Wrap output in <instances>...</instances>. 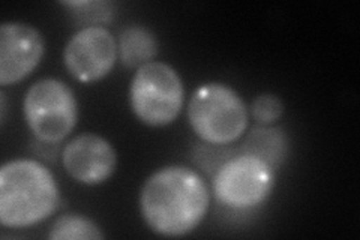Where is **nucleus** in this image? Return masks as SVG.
I'll list each match as a JSON object with an SVG mask.
<instances>
[{
  "instance_id": "obj_15",
  "label": "nucleus",
  "mask_w": 360,
  "mask_h": 240,
  "mask_svg": "<svg viewBox=\"0 0 360 240\" xmlns=\"http://www.w3.org/2000/svg\"><path fill=\"white\" fill-rule=\"evenodd\" d=\"M251 113L258 125L269 127V125L279 120L284 114V102L281 101L279 96L272 94L258 95L252 102Z\"/></svg>"
},
{
  "instance_id": "obj_5",
  "label": "nucleus",
  "mask_w": 360,
  "mask_h": 240,
  "mask_svg": "<svg viewBox=\"0 0 360 240\" xmlns=\"http://www.w3.org/2000/svg\"><path fill=\"white\" fill-rule=\"evenodd\" d=\"M22 113L35 139L60 143L78 120V102L72 89L56 78L33 83L22 101Z\"/></svg>"
},
{
  "instance_id": "obj_2",
  "label": "nucleus",
  "mask_w": 360,
  "mask_h": 240,
  "mask_svg": "<svg viewBox=\"0 0 360 240\" xmlns=\"http://www.w3.org/2000/svg\"><path fill=\"white\" fill-rule=\"evenodd\" d=\"M60 192L49 167L35 159H14L0 168V224L27 228L59 208Z\"/></svg>"
},
{
  "instance_id": "obj_1",
  "label": "nucleus",
  "mask_w": 360,
  "mask_h": 240,
  "mask_svg": "<svg viewBox=\"0 0 360 240\" xmlns=\"http://www.w3.org/2000/svg\"><path fill=\"white\" fill-rule=\"evenodd\" d=\"M210 194L205 179L185 165H168L148 177L140 192V212L152 232L186 236L206 218Z\"/></svg>"
},
{
  "instance_id": "obj_17",
  "label": "nucleus",
  "mask_w": 360,
  "mask_h": 240,
  "mask_svg": "<svg viewBox=\"0 0 360 240\" xmlns=\"http://www.w3.org/2000/svg\"><path fill=\"white\" fill-rule=\"evenodd\" d=\"M6 95L5 92H0V122H2V125L6 122Z\"/></svg>"
},
{
  "instance_id": "obj_3",
  "label": "nucleus",
  "mask_w": 360,
  "mask_h": 240,
  "mask_svg": "<svg viewBox=\"0 0 360 240\" xmlns=\"http://www.w3.org/2000/svg\"><path fill=\"white\" fill-rule=\"evenodd\" d=\"M189 125L201 141L229 146L248 128V107L234 89L224 83L200 86L188 106Z\"/></svg>"
},
{
  "instance_id": "obj_8",
  "label": "nucleus",
  "mask_w": 360,
  "mask_h": 240,
  "mask_svg": "<svg viewBox=\"0 0 360 240\" xmlns=\"http://www.w3.org/2000/svg\"><path fill=\"white\" fill-rule=\"evenodd\" d=\"M45 51L41 32L27 23L5 21L0 26V84H17L39 65Z\"/></svg>"
},
{
  "instance_id": "obj_12",
  "label": "nucleus",
  "mask_w": 360,
  "mask_h": 240,
  "mask_svg": "<svg viewBox=\"0 0 360 240\" xmlns=\"http://www.w3.org/2000/svg\"><path fill=\"white\" fill-rule=\"evenodd\" d=\"M105 236L96 222L80 213H65L54 221L50 240H103Z\"/></svg>"
},
{
  "instance_id": "obj_13",
  "label": "nucleus",
  "mask_w": 360,
  "mask_h": 240,
  "mask_svg": "<svg viewBox=\"0 0 360 240\" xmlns=\"http://www.w3.org/2000/svg\"><path fill=\"white\" fill-rule=\"evenodd\" d=\"M70 9V14L77 26L94 27L111 23L115 18V4L107 0H78V2H62Z\"/></svg>"
},
{
  "instance_id": "obj_14",
  "label": "nucleus",
  "mask_w": 360,
  "mask_h": 240,
  "mask_svg": "<svg viewBox=\"0 0 360 240\" xmlns=\"http://www.w3.org/2000/svg\"><path fill=\"white\" fill-rule=\"evenodd\" d=\"M234 155H238L236 149L221 144H209L205 141L198 143L193 149L194 163L212 177Z\"/></svg>"
},
{
  "instance_id": "obj_6",
  "label": "nucleus",
  "mask_w": 360,
  "mask_h": 240,
  "mask_svg": "<svg viewBox=\"0 0 360 240\" xmlns=\"http://www.w3.org/2000/svg\"><path fill=\"white\" fill-rule=\"evenodd\" d=\"M275 173L266 163L251 155L230 158L212 179L219 204L231 210H251L263 204L275 188Z\"/></svg>"
},
{
  "instance_id": "obj_9",
  "label": "nucleus",
  "mask_w": 360,
  "mask_h": 240,
  "mask_svg": "<svg viewBox=\"0 0 360 240\" xmlns=\"http://www.w3.org/2000/svg\"><path fill=\"white\" fill-rule=\"evenodd\" d=\"M62 165L66 175L78 184L101 185L116 171L117 153L104 137L84 132L63 147Z\"/></svg>"
},
{
  "instance_id": "obj_16",
  "label": "nucleus",
  "mask_w": 360,
  "mask_h": 240,
  "mask_svg": "<svg viewBox=\"0 0 360 240\" xmlns=\"http://www.w3.org/2000/svg\"><path fill=\"white\" fill-rule=\"evenodd\" d=\"M32 149L33 153L37 156L45 159V161L54 163L56 158L59 155V143H49V141H41L33 137L32 140Z\"/></svg>"
},
{
  "instance_id": "obj_10",
  "label": "nucleus",
  "mask_w": 360,
  "mask_h": 240,
  "mask_svg": "<svg viewBox=\"0 0 360 240\" xmlns=\"http://www.w3.org/2000/svg\"><path fill=\"white\" fill-rule=\"evenodd\" d=\"M290 141L285 131L279 127L258 125L246 135L240 153L251 155L266 163L274 171L281 168L288 156Z\"/></svg>"
},
{
  "instance_id": "obj_7",
  "label": "nucleus",
  "mask_w": 360,
  "mask_h": 240,
  "mask_svg": "<svg viewBox=\"0 0 360 240\" xmlns=\"http://www.w3.org/2000/svg\"><path fill=\"white\" fill-rule=\"evenodd\" d=\"M117 61V41L103 27H83L66 42L63 63L77 82L90 84L105 78Z\"/></svg>"
},
{
  "instance_id": "obj_11",
  "label": "nucleus",
  "mask_w": 360,
  "mask_h": 240,
  "mask_svg": "<svg viewBox=\"0 0 360 240\" xmlns=\"http://www.w3.org/2000/svg\"><path fill=\"white\" fill-rule=\"evenodd\" d=\"M158 49L160 44L155 33L139 25L123 29L117 39V57L128 70H140L141 66L153 62Z\"/></svg>"
},
{
  "instance_id": "obj_4",
  "label": "nucleus",
  "mask_w": 360,
  "mask_h": 240,
  "mask_svg": "<svg viewBox=\"0 0 360 240\" xmlns=\"http://www.w3.org/2000/svg\"><path fill=\"white\" fill-rule=\"evenodd\" d=\"M184 94L182 78L174 68L153 61L135 72L129 87V106L140 122L162 128L179 118Z\"/></svg>"
}]
</instances>
